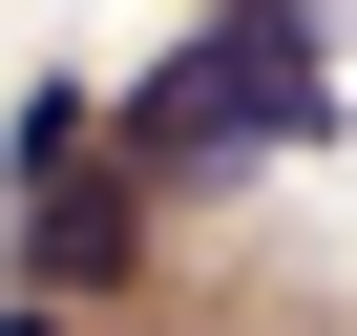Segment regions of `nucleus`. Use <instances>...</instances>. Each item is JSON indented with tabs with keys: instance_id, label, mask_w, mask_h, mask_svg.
Instances as JSON below:
<instances>
[{
	"instance_id": "obj_1",
	"label": "nucleus",
	"mask_w": 357,
	"mask_h": 336,
	"mask_svg": "<svg viewBox=\"0 0 357 336\" xmlns=\"http://www.w3.org/2000/svg\"><path fill=\"white\" fill-rule=\"evenodd\" d=\"M252 147H315V0H231L126 84V168H252Z\"/></svg>"
},
{
	"instance_id": "obj_2",
	"label": "nucleus",
	"mask_w": 357,
	"mask_h": 336,
	"mask_svg": "<svg viewBox=\"0 0 357 336\" xmlns=\"http://www.w3.org/2000/svg\"><path fill=\"white\" fill-rule=\"evenodd\" d=\"M22 273H43L63 315L147 273V168H126V147H84V168H43V190H22Z\"/></svg>"
}]
</instances>
